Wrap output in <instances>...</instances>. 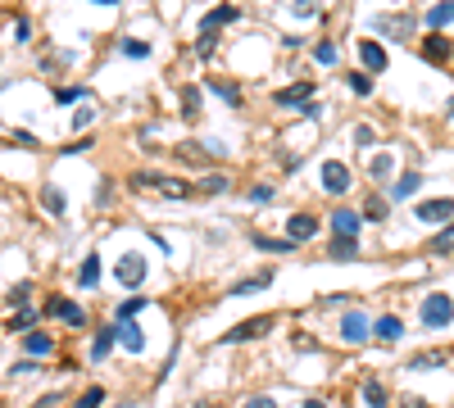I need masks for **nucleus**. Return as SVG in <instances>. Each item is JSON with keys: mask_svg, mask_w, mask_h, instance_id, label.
Wrapping results in <instances>:
<instances>
[{"mask_svg": "<svg viewBox=\"0 0 454 408\" xmlns=\"http://www.w3.org/2000/svg\"><path fill=\"white\" fill-rule=\"evenodd\" d=\"M132 191H159V196H168V200L196 196V186H191L187 177H163V172H132Z\"/></svg>", "mask_w": 454, "mask_h": 408, "instance_id": "obj_1", "label": "nucleus"}, {"mask_svg": "<svg viewBox=\"0 0 454 408\" xmlns=\"http://www.w3.org/2000/svg\"><path fill=\"white\" fill-rule=\"evenodd\" d=\"M146 254L141 250H128V254H119V264H114V281L119 286H128V290H137V286H146Z\"/></svg>", "mask_w": 454, "mask_h": 408, "instance_id": "obj_2", "label": "nucleus"}, {"mask_svg": "<svg viewBox=\"0 0 454 408\" xmlns=\"http://www.w3.org/2000/svg\"><path fill=\"white\" fill-rule=\"evenodd\" d=\"M454 322V299L446 290H436V295L422 299V327H432V332H441V327Z\"/></svg>", "mask_w": 454, "mask_h": 408, "instance_id": "obj_3", "label": "nucleus"}, {"mask_svg": "<svg viewBox=\"0 0 454 408\" xmlns=\"http://www.w3.org/2000/svg\"><path fill=\"white\" fill-rule=\"evenodd\" d=\"M273 322H277V318H246V322H236V327H232V332H223V336H218V340H223V345H246V340H259V336H268V332H273Z\"/></svg>", "mask_w": 454, "mask_h": 408, "instance_id": "obj_4", "label": "nucleus"}, {"mask_svg": "<svg viewBox=\"0 0 454 408\" xmlns=\"http://www.w3.org/2000/svg\"><path fill=\"white\" fill-rule=\"evenodd\" d=\"M46 318H60V322H69V327H86V308L73 304V299H64V295L46 299Z\"/></svg>", "mask_w": 454, "mask_h": 408, "instance_id": "obj_5", "label": "nucleus"}, {"mask_svg": "<svg viewBox=\"0 0 454 408\" xmlns=\"http://www.w3.org/2000/svg\"><path fill=\"white\" fill-rule=\"evenodd\" d=\"M413 218H418V222H432V227H436V222L446 227V222L454 218V200H450V196H441V200H422L418 209H413Z\"/></svg>", "mask_w": 454, "mask_h": 408, "instance_id": "obj_6", "label": "nucleus"}, {"mask_svg": "<svg viewBox=\"0 0 454 408\" xmlns=\"http://www.w3.org/2000/svg\"><path fill=\"white\" fill-rule=\"evenodd\" d=\"M350 168H345V163L341 159H327L323 163V191H327V196H345V191H350Z\"/></svg>", "mask_w": 454, "mask_h": 408, "instance_id": "obj_7", "label": "nucleus"}, {"mask_svg": "<svg viewBox=\"0 0 454 408\" xmlns=\"http://www.w3.org/2000/svg\"><path fill=\"white\" fill-rule=\"evenodd\" d=\"M318 236V218L314 213H286V240L300 245V240H314Z\"/></svg>", "mask_w": 454, "mask_h": 408, "instance_id": "obj_8", "label": "nucleus"}, {"mask_svg": "<svg viewBox=\"0 0 454 408\" xmlns=\"http://www.w3.org/2000/svg\"><path fill=\"white\" fill-rule=\"evenodd\" d=\"M373 32H386V36H395V41H404V36L413 32V14H378L373 18Z\"/></svg>", "mask_w": 454, "mask_h": 408, "instance_id": "obj_9", "label": "nucleus"}, {"mask_svg": "<svg viewBox=\"0 0 454 408\" xmlns=\"http://www.w3.org/2000/svg\"><path fill=\"white\" fill-rule=\"evenodd\" d=\"M368 336H373V322L363 313H345L341 318V340H345V345H363Z\"/></svg>", "mask_w": 454, "mask_h": 408, "instance_id": "obj_10", "label": "nucleus"}, {"mask_svg": "<svg viewBox=\"0 0 454 408\" xmlns=\"http://www.w3.org/2000/svg\"><path fill=\"white\" fill-rule=\"evenodd\" d=\"M309 100H314V82H295V86L273 95V104H282V109H305Z\"/></svg>", "mask_w": 454, "mask_h": 408, "instance_id": "obj_11", "label": "nucleus"}, {"mask_svg": "<svg viewBox=\"0 0 454 408\" xmlns=\"http://www.w3.org/2000/svg\"><path fill=\"white\" fill-rule=\"evenodd\" d=\"M327 259H332V264H354V259H359V240L354 236H332L327 240Z\"/></svg>", "mask_w": 454, "mask_h": 408, "instance_id": "obj_12", "label": "nucleus"}, {"mask_svg": "<svg viewBox=\"0 0 454 408\" xmlns=\"http://www.w3.org/2000/svg\"><path fill=\"white\" fill-rule=\"evenodd\" d=\"M450 50H454V46H450V36H446V32H427V36H422V60L446 64V60H450Z\"/></svg>", "mask_w": 454, "mask_h": 408, "instance_id": "obj_13", "label": "nucleus"}, {"mask_svg": "<svg viewBox=\"0 0 454 408\" xmlns=\"http://www.w3.org/2000/svg\"><path fill=\"white\" fill-rule=\"evenodd\" d=\"M359 64L368 68V77H373V73H382V68H386V50H382V41L363 36V41H359Z\"/></svg>", "mask_w": 454, "mask_h": 408, "instance_id": "obj_14", "label": "nucleus"}, {"mask_svg": "<svg viewBox=\"0 0 454 408\" xmlns=\"http://www.w3.org/2000/svg\"><path fill=\"white\" fill-rule=\"evenodd\" d=\"M114 340H119L128 354H141V349H146V336H141L137 322H114Z\"/></svg>", "mask_w": 454, "mask_h": 408, "instance_id": "obj_15", "label": "nucleus"}, {"mask_svg": "<svg viewBox=\"0 0 454 408\" xmlns=\"http://www.w3.org/2000/svg\"><path fill=\"white\" fill-rule=\"evenodd\" d=\"M359 227H363L359 209H336L332 213V231H336V236H359Z\"/></svg>", "mask_w": 454, "mask_h": 408, "instance_id": "obj_16", "label": "nucleus"}, {"mask_svg": "<svg viewBox=\"0 0 454 408\" xmlns=\"http://www.w3.org/2000/svg\"><path fill=\"white\" fill-rule=\"evenodd\" d=\"M205 86L218 95V100H227L232 109H241V100H246V95H241V86H236V82H227V77H209Z\"/></svg>", "mask_w": 454, "mask_h": 408, "instance_id": "obj_17", "label": "nucleus"}, {"mask_svg": "<svg viewBox=\"0 0 454 408\" xmlns=\"http://www.w3.org/2000/svg\"><path fill=\"white\" fill-rule=\"evenodd\" d=\"M77 286H82V290H95V286H100V254H95V250L82 259V268H77Z\"/></svg>", "mask_w": 454, "mask_h": 408, "instance_id": "obj_18", "label": "nucleus"}, {"mask_svg": "<svg viewBox=\"0 0 454 408\" xmlns=\"http://www.w3.org/2000/svg\"><path fill=\"white\" fill-rule=\"evenodd\" d=\"M23 349H27L32 358H46V354H55V336H51V332H27V336H23Z\"/></svg>", "mask_w": 454, "mask_h": 408, "instance_id": "obj_19", "label": "nucleus"}, {"mask_svg": "<svg viewBox=\"0 0 454 408\" xmlns=\"http://www.w3.org/2000/svg\"><path fill=\"white\" fill-rule=\"evenodd\" d=\"M41 209L51 213V218H64V209H69V204H64V191L55 186V182H46V186H41Z\"/></svg>", "mask_w": 454, "mask_h": 408, "instance_id": "obj_20", "label": "nucleus"}, {"mask_svg": "<svg viewBox=\"0 0 454 408\" xmlns=\"http://www.w3.org/2000/svg\"><path fill=\"white\" fill-rule=\"evenodd\" d=\"M450 23H454V0H441V5L427 9V27L432 32H441V27H450Z\"/></svg>", "mask_w": 454, "mask_h": 408, "instance_id": "obj_21", "label": "nucleus"}, {"mask_svg": "<svg viewBox=\"0 0 454 408\" xmlns=\"http://www.w3.org/2000/svg\"><path fill=\"white\" fill-rule=\"evenodd\" d=\"M418 186H422V177H418V172H400V177L391 182V200H409Z\"/></svg>", "mask_w": 454, "mask_h": 408, "instance_id": "obj_22", "label": "nucleus"}, {"mask_svg": "<svg viewBox=\"0 0 454 408\" xmlns=\"http://www.w3.org/2000/svg\"><path fill=\"white\" fill-rule=\"evenodd\" d=\"M109 349H114V322L95 332V340H91V358H95V363H105V358H109Z\"/></svg>", "mask_w": 454, "mask_h": 408, "instance_id": "obj_23", "label": "nucleus"}, {"mask_svg": "<svg viewBox=\"0 0 454 408\" xmlns=\"http://www.w3.org/2000/svg\"><path fill=\"white\" fill-rule=\"evenodd\" d=\"M268 281H273V272H255V277H246V281H236L232 286V295H255V290H268Z\"/></svg>", "mask_w": 454, "mask_h": 408, "instance_id": "obj_24", "label": "nucleus"}, {"mask_svg": "<svg viewBox=\"0 0 454 408\" xmlns=\"http://www.w3.org/2000/svg\"><path fill=\"white\" fill-rule=\"evenodd\" d=\"M236 18V5H218V9H209L205 14V23H200V32H214V27H223Z\"/></svg>", "mask_w": 454, "mask_h": 408, "instance_id": "obj_25", "label": "nucleus"}, {"mask_svg": "<svg viewBox=\"0 0 454 408\" xmlns=\"http://www.w3.org/2000/svg\"><path fill=\"white\" fill-rule=\"evenodd\" d=\"M386 209H391L386 196H368V200H363V209H359V218L363 222H386Z\"/></svg>", "mask_w": 454, "mask_h": 408, "instance_id": "obj_26", "label": "nucleus"}, {"mask_svg": "<svg viewBox=\"0 0 454 408\" xmlns=\"http://www.w3.org/2000/svg\"><path fill=\"white\" fill-rule=\"evenodd\" d=\"M432 254H441V259H446V254H454V222H446V227H441L436 231V236H432Z\"/></svg>", "mask_w": 454, "mask_h": 408, "instance_id": "obj_27", "label": "nucleus"}, {"mask_svg": "<svg viewBox=\"0 0 454 408\" xmlns=\"http://www.w3.org/2000/svg\"><path fill=\"white\" fill-rule=\"evenodd\" d=\"M250 240H255V250H268V254H291V240H277V236H264V231H255V236H250Z\"/></svg>", "mask_w": 454, "mask_h": 408, "instance_id": "obj_28", "label": "nucleus"}, {"mask_svg": "<svg viewBox=\"0 0 454 408\" xmlns=\"http://www.w3.org/2000/svg\"><path fill=\"white\" fill-rule=\"evenodd\" d=\"M373 332H378L382 340H400L404 336V322L395 313H386V318H378V327H373Z\"/></svg>", "mask_w": 454, "mask_h": 408, "instance_id": "obj_29", "label": "nucleus"}, {"mask_svg": "<svg viewBox=\"0 0 454 408\" xmlns=\"http://www.w3.org/2000/svg\"><path fill=\"white\" fill-rule=\"evenodd\" d=\"M137 313H146V295H132V299H123V304H119V318H114V322H132Z\"/></svg>", "mask_w": 454, "mask_h": 408, "instance_id": "obj_30", "label": "nucleus"}, {"mask_svg": "<svg viewBox=\"0 0 454 408\" xmlns=\"http://www.w3.org/2000/svg\"><path fill=\"white\" fill-rule=\"evenodd\" d=\"M200 114V86H182V118Z\"/></svg>", "mask_w": 454, "mask_h": 408, "instance_id": "obj_31", "label": "nucleus"}, {"mask_svg": "<svg viewBox=\"0 0 454 408\" xmlns=\"http://www.w3.org/2000/svg\"><path fill=\"white\" fill-rule=\"evenodd\" d=\"M363 400H368V408H391V400H386L382 381H363Z\"/></svg>", "mask_w": 454, "mask_h": 408, "instance_id": "obj_32", "label": "nucleus"}, {"mask_svg": "<svg viewBox=\"0 0 454 408\" xmlns=\"http://www.w3.org/2000/svg\"><path fill=\"white\" fill-rule=\"evenodd\" d=\"M391 168H395L391 154H378V159L368 163V177H373V182H386V177H391Z\"/></svg>", "mask_w": 454, "mask_h": 408, "instance_id": "obj_33", "label": "nucleus"}, {"mask_svg": "<svg viewBox=\"0 0 454 408\" xmlns=\"http://www.w3.org/2000/svg\"><path fill=\"white\" fill-rule=\"evenodd\" d=\"M314 60L323 68H336V60H341V55H336V41H318L314 46Z\"/></svg>", "mask_w": 454, "mask_h": 408, "instance_id": "obj_34", "label": "nucleus"}, {"mask_svg": "<svg viewBox=\"0 0 454 408\" xmlns=\"http://www.w3.org/2000/svg\"><path fill=\"white\" fill-rule=\"evenodd\" d=\"M32 322H36V308H18L14 322H5V327L9 332H32Z\"/></svg>", "mask_w": 454, "mask_h": 408, "instance_id": "obj_35", "label": "nucleus"}, {"mask_svg": "<svg viewBox=\"0 0 454 408\" xmlns=\"http://www.w3.org/2000/svg\"><path fill=\"white\" fill-rule=\"evenodd\" d=\"M345 82H350V91H354V95H373V77H368V73H350Z\"/></svg>", "mask_w": 454, "mask_h": 408, "instance_id": "obj_36", "label": "nucleus"}, {"mask_svg": "<svg viewBox=\"0 0 454 408\" xmlns=\"http://www.w3.org/2000/svg\"><path fill=\"white\" fill-rule=\"evenodd\" d=\"M123 55H128V60H146L150 46H146V41H137V36H128V41H123Z\"/></svg>", "mask_w": 454, "mask_h": 408, "instance_id": "obj_37", "label": "nucleus"}, {"mask_svg": "<svg viewBox=\"0 0 454 408\" xmlns=\"http://www.w3.org/2000/svg\"><path fill=\"white\" fill-rule=\"evenodd\" d=\"M354 145H359V150H368V145H378V132H373L368 123H359V128H354Z\"/></svg>", "mask_w": 454, "mask_h": 408, "instance_id": "obj_38", "label": "nucleus"}, {"mask_svg": "<svg viewBox=\"0 0 454 408\" xmlns=\"http://www.w3.org/2000/svg\"><path fill=\"white\" fill-rule=\"evenodd\" d=\"M178 159H187V163H205L209 150H200V145H178Z\"/></svg>", "mask_w": 454, "mask_h": 408, "instance_id": "obj_39", "label": "nucleus"}, {"mask_svg": "<svg viewBox=\"0 0 454 408\" xmlns=\"http://www.w3.org/2000/svg\"><path fill=\"white\" fill-rule=\"evenodd\" d=\"M205 191L223 196V191H232V177H223V172H209V177H205Z\"/></svg>", "mask_w": 454, "mask_h": 408, "instance_id": "obj_40", "label": "nucleus"}, {"mask_svg": "<svg viewBox=\"0 0 454 408\" xmlns=\"http://www.w3.org/2000/svg\"><path fill=\"white\" fill-rule=\"evenodd\" d=\"M214 50H218V32H200V41H196V55H205V60H209Z\"/></svg>", "mask_w": 454, "mask_h": 408, "instance_id": "obj_41", "label": "nucleus"}, {"mask_svg": "<svg viewBox=\"0 0 454 408\" xmlns=\"http://www.w3.org/2000/svg\"><path fill=\"white\" fill-rule=\"evenodd\" d=\"M27 295H32V281H14L9 286V304H27Z\"/></svg>", "mask_w": 454, "mask_h": 408, "instance_id": "obj_42", "label": "nucleus"}, {"mask_svg": "<svg viewBox=\"0 0 454 408\" xmlns=\"http://www.w3.org/2000/svg\"><path fill=\"white\" fill-rule=\"evenodd\" d=\"M100 404H105V390H100V386L82 390V400H77V408H100Z\"/></svg>", "mask_w": 454, "mask_h": 408, "instance_id": "obj_43", "label": "nucleus"}, {"mask_svg": "<svg viewBox=\"0 0 454 408\" xmlns=\"http://www.w3.org/2000/svg\"><path fill=\"white\" fill-rule=\"evenodd\" d=\"M291 14H295V18H314V14H318V0H295Z\"/></svg>", "mask_w": 454, "mask_h": 408, "instance_id": "obj_44", "label": "nucleus"}, {"mask_svg": "<svg viewBox=\"0 0 454 408\" xmlns=\"http://www.w3.org/2000/svg\"><path fill=\"white\" fill-rule=\"evenodd\" d=\"M441 363H446V358H441V354H418V358H413L409 367H441Z\"/></svg>", "mask_w": 454, "mask_h": 408, "instance_id": "obj_45", "label": "nucleus"}, {"mask_svg": "<svg viewBox=\"0 0 454 408\" xmlns=\"http://www.w3.org/2000/svg\"><path fill=\"white\" fill-rule=\"evenodd\" d=\"M246 408H277V400H273V395H250Z\"/></svg>", "mask_w": 454, "mask_h": 408, "instance_id": "obj_46", "label": "nucleus"}, {"mask_svg": "<svg viewBox=\"0 0 454 408\" xmlns=\"http://www.w3.org/2000/svg\"><path fill=\"white\" fill-rule=\"evenodd\" d=\"M14 145H23V150H36V136H32V132H14Z\"/></svg>", "mask_w": 454, "mask_h": 408, "instance_id": "obj_47", "label": "nucleus"}, {"mask_svg": "<svg viewBox=\"0 0 454 408\" xmlns=\"http://www.w3.org/2000/svg\"><path fill=\"white\" fill-rule=\"evenodd\" d=\"M82 95L86 91H77V86H73V91H55V100H60V104H73V100H82Z\"/></svg>", "mask_w": 454, "mask_h": 408, "instance_id": "obj_48", "label": "nucleus"}, {"mask_svg": "<svg viewBox=\"0 0 454 408\" xmlns=\"http://www.w3.org/2000/svg\"><path fill=\"white\" fill-rule=\"evenodd\" d=\"M250 200H255V204H268V200H273V186H255V191H250Z\"/></svg>", "mask_w": 454, "mask_h": 408, "instance_id": "obj_49", "label": "nucleus"}, {"mask_svg": "<svg viewBox=\"0 0 454 408\" xmlns=\"http://www.w3.org/2000/svg\"><path fill=\"white\" fill-rule=\"evenodd\" d=\"M109 196H114V186H109V182H100V186H95V204H105Z\"/></svg>", "mask_w": 454, "mask_h": 408, "instance_id": "obj_50", "label": "nucleus"}, {"mask_svg": "<svg viewBox=\"0 0 454 408\" xmlns=\"http://www.w3.org/2000/svg\"><path fill=\"white\" fill-rule=\"evenodd\" d=\"M55 404H60V395H41V400H36L32 408H55Z\"/></svg>", "mask_w": 454, "mask_h": 408, "instance_id": "obj_51", "label": "nucleus"}, {"mask_svg": "<svg viewBox=\"0 0 454 408\" xmlns=\"http://www.w3.org/2000/svg\"><path fill=\"white\" fill-rule=\"evenodd\" d=\"M404 408H427V404H422V400H404Z\"/></svg>", "mask_w": 454, "mask_h": 408, "instance_id": "obj_52", "label": "nucleus"}, {"mask_svg": "<svg viewBox=\"0 0 454 408\" xmlns=\"http://www.w3.org/2000/svg\"><path fill=\"white\" fill-rule=\"evenodd\" d=\"M305 408H327V404L323 400H305Z\"/></svg>", "mask_w": 454, "mask_h": 408, "instance_id": "obj_53", "label": "nucleus"}, {"mask_svg": "<svg viewBox=\"0 0 454 408\" xmlns=\"http://www.w3.org/2000/svg\"><path fill=\"white\" fill-rule=\"evenodd\" d=\"M95 5H119V0H95Z\"/></svg>", "mask_w": 454, "mask_h": 408, "instance_id": "obj_54", "label": "nucleus"}]
</instances>
